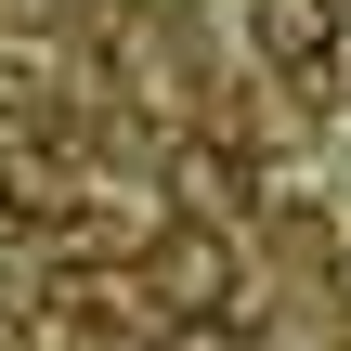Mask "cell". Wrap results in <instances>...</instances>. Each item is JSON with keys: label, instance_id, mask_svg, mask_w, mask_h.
<instances>
[{"label": "cell", "instance_id": "obj_1", "mask_svg": "<svg viewBox=\"0 0 351 351\" xmlns=\"http://www.w3.org/2000/svg\"><path fill=\"white\" fill-rule=\"evenodd\" d=\"M169 300H182V313H208V300H221V247H208V234H182V247H169Z\"/></svg>", "mask_w": 351, "mask_h": 351}]
</instances>
